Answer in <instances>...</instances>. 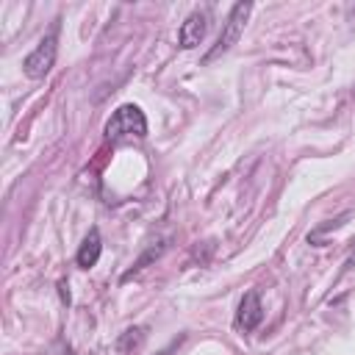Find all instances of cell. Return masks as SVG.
Wrapping results in <instances>:
<instances>
[{"label": "cell", "instance_id": "cell-11", "mask_svg": "<svg viewBox=\"0 0 355 355\" xmlns=\"http://www.w3.org/2000/svg\"><path fill=\"white\" fill-rule=\"evenodd\" d=\"M64 355H75V349H72V347H67V349H64Z\"/></svg>", "mask_w": 355, "mask_h": 355}, {"label": "cell", "instance_id": "cell-2", "mask_svg": "<svg viewBox=\"0 0 355 355\" xmlns=\"http://www.w3.org/2000/svg\"><path fill=\"white\" fill-rule=\"evenodd\" d=\"M147 136V116L139 105L122 103L111 119L105 122V139L108 141H122V139H144Z\"/></svg>", "mask_w": 355, "mask_h": 355}, {"label": "cell", "instance_id": "cell-1", "mask_svg": "<svg viewBox=\"0 0 355 355\" xmlns=\"http://www.w3.org/2000/svg\"><path fill=\"white\" fill-rule=\"evenodd\" d=\"M58 31H61V19H55L50 25V31L39 39V44L22 58V72L31 78V80H42L53 64H55V55H58Z\"/></svg>", "mask_w": 355, "mask_h": 355}, {"label": "cell", "instance_id": "cell-5", "mask_svg": "<svg viewBox=\"0 0 355 355\" xmlns=\"http://www.w3.org/2000/svg\"><path fill=\"white\" fill-rule=\"evenodd\" d=\"M263 322V305H261V294L258 291H247L239 302V311H236V324L239 330L244 333H252L258 324Z\"/></svg>", "mask_w": 355, "mask_h": 355}, {"label": "cell", "instance_id": "cell-4", "mask_svg": "<svg viewBox=\"0 0 355 355\" xmlns=\"http://www.w3.org/2000/svg\"><path fill=\"white\" fill-rule=\"evenodd\" d=\"M208 22H211V11H208V8L191 11V14L180 22V28H178V44H180L183 50H191V47L202 44V39H205V33H208Z\"/></svg>", "mask_w": 355, "mask_h": 355}, {"label": "cell", "instance_id": "cell-8", "mask_svg": "<svg viewBox=\"0 0 355 355\" xmlns=\"http://www.w3.org/2000/svg\"><path fill=\"white\" fill-rule=\"evenodd\" d=\"M144 336H147L144 327H128V330L116 338V349H119V352H133V349H139V347L144 344Z\"/></svg>", "mask_w": 355, "mask_h": 355}, {"label": "cell", "instance_id": "cell-3", "mask_svg": "<svg viewBox=\"0 0 355 355\" xmlns=\"http://www.w3.org/2000/svg\"><path fill=\"white\" fill-rule=\"evenodd\" d=\"M250 11H252V3H236V6L227 11V17H225V22H222V31H219V36H216V42H214V47L202 55V64H211L214 58L225 55V53L239 42V36H241V31H244V25H247Z\"/></svg>", "mask_w": 355, "mask_h": 355}, {"label": "cell", "instance_id": "cell-9", "mask_svg": "<svg viewBox=\"0 0 355 355\" xmlns=\"http://www.w3.org/2000/svg\"><path fill=\"white\" fill-rule=\"evenodd\" d=\"M183 338H186V336L180 333V336H178V338H172V341H169V347H166V349H161L158 355H172V349H178V347L183 344Z\"/></svg>", "mask_w": 355, "mask_h": 355}, {"label": "cell", "instance_id": "cell-6", "mask_svg": "<svg viewBox=\"0 0 355 355\" xmlns=\"http://www.w3.org/2000/svg\"><path fill=\"white\" fill-rule=\"evenodd\" d=\"M100 252H103V239H100V230L97 227H89V233L83 236L78 252H75V263L80 269H92L97 261H100Z\"/></svg>", "mask_w": 355, "mask_h": 355}, {"label": "cell", "instance_id": "cell-10", "mask_svg": "<svg viewBox=\"0 0 355 355\" xmlns=\"http://www.w3.org/2000/svg\"><path fill=\"white\" fill-rule=\"evenodd\" d=\"M58 288H61V300H64V302L69 305V291H67V283L61 280V283H58Z\"/></svg>", "mask_w": 355, "mask_h": 355}, {"label": "cell", "instance_id": "cell-7", "mask_svg": "<svg viewBox=\"0 0 355 355\" xmlns=\"http://www.w3.org/2000/svg\"><path fill=\"white\" fill-rule=\"evenodd\" d=\"M164 250H166V241H158V244H150V247H147V250L141 252V258H136V261H133V266H130V269H128V272L122 275V280H130L133 275H139V272H141V269H144V266H147L150 261H155V258H161V252H164Z\"/></svg>", "mask_w": 355, "mask_h": 355}]
</instances>
